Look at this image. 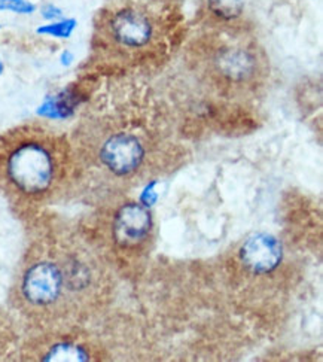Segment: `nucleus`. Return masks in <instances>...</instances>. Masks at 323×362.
I'll return each instance as SVG.
<instances>
[{
  "mask_svg": "<svg viewBox=\"0 0 323 362\" xmlns=\"http://www.w3.org/2000/svg\"><path fill=\"white\" fill-rule=\"evenodd\" d=\"M155 185H157V182H151V184L145 188V191L142 192V204H143V206L149 207V206H152L153 203L157 202L158 194H157V191H155Z\"/></svg>",
  "mask_w": 323,
  "mask_h": 362,
  "instance_id": "4468645a",
  "label": "nucleus"
},
{
  "mask_svg": "<svg viewBox=\"0 0 323 362\" xmlns=\"http://www.w3.org/2000/svg\"><path fill=\"white\" fill-rule=\"evenodd\" d=\"M74 148L75 172L97 170L115 179H127L142 170L149 157L145 132L112 118L83 121L76 130Z\"/></svg>",
  "mask_w": 323,
  "mask_h": 362,
  "instance_id": "20e7f679",
  "label": "nucleus"
},
{
  "mask_svg": "<svg viewBox=\"0 0 323 362\" xmlns=\"http://www.w3.org/2000/svg\"><path fill=\"white\" fill-rule=\"evenodd\" d=\"M238 259L250 274H271L282 264L283 246L273 234L257 233L242 245Z\"/></svg>",
  "mask_w": 323,
  "mask_h": 362,
  "instance_id": "0eeeda50",
  "label": "nucleus"
},
{
  "mask_svg": "<svg viewBox=\"0 0 323 362\" xmlns=\"http://www.w3.org/2000/svg\"><path fill=\"white\" fill-rule=\"evenodd\" d=\"M0 11L18 13V16H32L36 12V5L30 0H0Z\"/></svg>",
  "mask_w": 323,
  "mask_h": 362,
  "instance_id": "9b49d317",
  "label": "nucleus"
},
{
  "mask_svg": "<svg viewBox=\"0 0 323 362\" xmlns=\"http://www.w3.org/2000/svg\"><path fill=\"white\" fill-rule=\"evenodd\" d=\"M204 12L222 27L233 25L245 13V0H203Z\"/></svg>",
  "mask_w": 323,
  "mask_h": 362,
  "instance_id": "1a4fd4ad",
  "label": "nucleus"
},
{
  "mask_svg": "<svg viewBox=\"0 0 323 362\" xmlns=\"http://www.w3.org/2000/svg\"><path fill=\"white\" fill-rule=\"evenodd\" d=\"M72 142L40 124L0 134V189L17 206L36 207L74 179Z\"/></svg>",
  "mask_w": 323,
  "mask_h": 362,
  "instance_id": "f03ea898",
  "label": "nucleus"
},
{
  "mask_svg": "<svg viewBox=\"0 0 323 362\" xmlns=\"http://www.w3.org/2000/svg\"><path fill=\"white\" fill-rule=\"evenodd\" d=\"M74 60H75V54L72 52V51H69V49H64L63 52H61V55H60V63L63 64V66H70L74 63Z\"/></svg>",
  "mask_w": 323,
  "mask_h": 362,
  "instance_id": "2eb2a0df",
  "label": "nucleus"
},
{
  "mask_svg": "<svg viewBox=\"0 0 323 362\" xmlns=\"http://www.w3.org/2000/svg\"><path fill=\"white\" fill-rule=\"evenodd\" d=\"M40 17L44 18L45 21H57V20H61L64 18L63 16V9L59 8L57 5L54 4H44L40 6Z\"/></svg>",
  "mask_w": 323,
  "mask_h": 362,
  "instance_id": "f8f14e48",
  "label": "nucleus"
},
{
  "mask_svg": "<svg viewBox=\"0 0 323 362\" xmlns=\"http://www.w3.org/2000/svg\"><path fill=\"white\" fill-rule=\"evenodd\" d=\"M0 29H2V25H0Z\"/></svg>",
  "mask_w": 323,
  "mask_h": 362,
  "instance_id": "f3484780",
  "label": "nucleus"
},
{
  "mask_svg": "<svg viewBox=\"0 0 323 362\" xmlns=\"http://www.w3.org/2000/svg\"><path fill=\"white\" fill-rule=\"evenodd\" d=\"M152 227V215L146 206L125 203L112 216L110 238L119 250H136L146 243Z\"/></svg>",
  "mask_w": 323,
  "mask_h": 362,
  "instance_id": "423d86ee",
  "label": "nucleus"
},
{
  "mask_svg": "<svg viewBox=\"0 0 323 362\" xmlns=\"http://www.w3.org/2000/svg\"><path fill=\"white\" fill-rule=\"evenodd\" d=\"M180 0H115L94 21V49L134 63L161 51L180 24Z\"/></svg>",
  "mask_w": 323,
  "mask_h": 362,
  "instance_id": "7ed1b4c3",
  "label": "nucleus"
},
{
  "mask_svg": "<svg viewBox=\"0 0 323 362\" xmlns=\"http://www.w3.org/2000/svg\"><path fill=\"white\" fill-rule=\"evenodd\" d=\"M78 21L75 18H61L57 21H49L42 24L36 29V33L40 36H48L55 39H69L76 30Z\"/></svg>",
  "mask_w": 323,
  "mask_h": 362,
  "instance_id": "9d476101",
  "label": "nucleus"
},
{
  "mask_svg": "<svg viewBox=\"0 0 323 362\" xmlns=\"http://www.w3.org/2000/svg\"><path fill=\"white\" fill-rule=\"evenodd\" d=\"M4 71H5V66H4V62H2V59H0V75L4 74Z\"/></svg>",
  "mask_w": 323,
  "mask_h": 362,
  "instance_id": "dca6fc26",
  "label": "nucleus"
},
{
  "mask_svg": "<svg viewBox=\"0 0 323 362\" xmlns=\"http://www.w3.org/2000/svg\"><path fill=\"white\" fill-rule=\"evenodd\" d=\"M105 279L100 259L81 235L51 231L27 249L12 301L42 328L72 329L102 303Z\"/></svg>",
  "mask_w": 323,
  "mask_h": 362,
  "instance_id": "f257e3e1",
  "label": "nucleus"
},
{
  "mask_svg": "<svg viewBox=\"0 0 323 362\" xmlns=\"http://www.w3.org/2000/svg\"><path fill=\"white\" fill-rule=\"evenodd\" d=\"M87 90L81 83H70L57 94L47 95L37 107L36 114L47 119H69L75 115L78 107L87 100Z\"/></svg>",
  "mask_w": 323,
  "mask_h": 362,
  "instance_id": "6e6552de",
  "label": "nucleus"
},
{
  "mask_svg": "<svg viewBox=\"0 0 323 362\" xmlns=\"http://www.w3.org/2000/svg\"><path fill=\"white\" fill-rule=\"evenodd\" d=\"M225 32V27H222ZM203 64L210 81L222 90L247 91L255 88L266 72L261 48L246 36L227 32L207 39L200 47Z\"/></svg>",
  "mask_w": 323,
  "mask_h": 362,
  "instance_id": "39448f33",
  "label": "nucleus"
},
{
  "mask_svg": "<svg viewBox=\"0 0 323 362\" xmlns=\"http://www.w3.org/2000/svg\"><path fill=\"white\" fill-rule=\"evenodd\" d=\"M11 344H12L11 332L8 331L4 317L0 316V359H4V356L8 355V349L11 347Z\"/></svg>",
  "mask_w": 323,
  "mask_h": 362,
  "instance_id": "ddd939ff",
  "label": "nucleus"
}]
</instances>
